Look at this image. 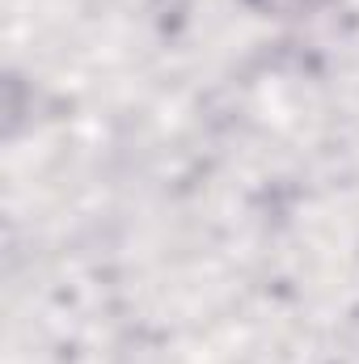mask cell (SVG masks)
Wrapping results in <instances>:
<instances>
[]
</instances>
